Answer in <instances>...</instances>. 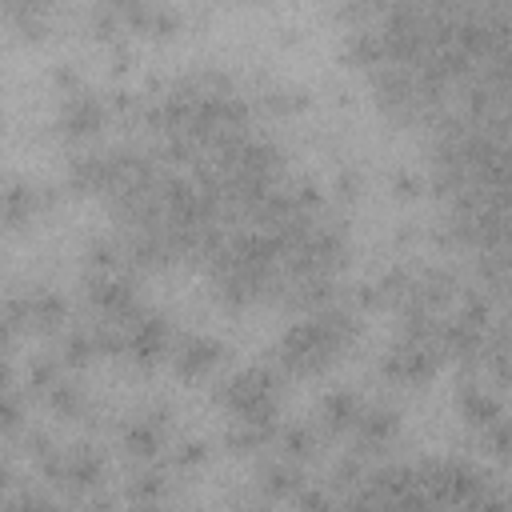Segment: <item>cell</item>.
Segmentation results:
<instances>
[{"label": "cell", "mask_w": 512, "mask_h": 512, "mask_svg": "<svg viewBox=\"0 0 512 512\" xmlns=\"http://www.w3.org/2000/svg\"><path fill=\"white\" fill-rule=\"evenodd\" d=\"M172 356H176V372H180V376L200 380V376H208V372L220 368V360H224V344L212 340V336H188L184 344H176Z\"/></svg>", "instance_id": "6da1fadb"}, {"label": "cell", "mask_w": 512, "mask_h": 512, "mask_svg": "<svg viewBox=\"0 0 512 512\" xmlns=\"http://www.w3.org/2000/svg\"><path fill=\"white\" fill-rule=\"evenodd\" d=\"M164 436H168V420L160 412H148L124 428V448L144 460V456H156L164 448Z\"/></svg>", "instance_id": "7a4b0ae2"}, {"label": "cell", "mask_w": 512, "mask_h": 512, "mask_svg": "<svg viewBox=\"0 0 512 512\" xmlns=\"http://www.w3.org/2000/svg\"><path fill=\"white\" fill-rule=\"evenodd\" d=\"M360 396H352V392H332V396H324V424L328 428H356V420H360Z\"/></svg>", "instance_id": "3957f363"}, {"label": "cell", "mask_w": 512, "mask_h": 512, "mask_svg": "<svg viewBox=\"0 0 512 512\" xmlns=\"http://www.w3.org/2000/svg\"><path fill=\"white\" fill-rule=\"evenodd\" d=\"M260 488H264L268 496H292V492H300V472H296V464H292V460L268 464L264 476H260Z\"/></svg>", "instance_id": "277c9868"}, {"label": "cell", "mask_w": 512, "mask_h": 512, "mask_svg": "<svg viewBox=\"0 0 512 512\" xmlns=\"http://www.w3.org/2000/svg\"><path fill=\"white\" fill-rule=\"evenodd\" d=\"M312 452V432L308 428H288L284 432V456L288 460H300V456H308Z\"/></svg>", "instance_id": "5b68a950"}, {"label": "cell", "mask_w": 512, "mask_h": 512, "mask_svg": "<svg viewBox=\"0 0 512 512\" xmlns=\"http://www.w3.org/2000/svg\"><path fill=\"white\" fill-rule=\"evenodd\" d=\"M20 424H24L20 400H16V396H8V392L0 388V432H16Z\"/></svg>", "instance_id": "8992f818"}, {"label": "cell", "mask_w": 512, "mask_h": 512, "mask_svg": "<svg viewBox=\"0 0 512 512\" xmlns=\"http://www.w3.org/2000/svg\"><path fill=\"white\" fill-rule=\"evenodd\" d=\"M0 512H60V508H56V504H48V500H40V496H20V500L4 504Z\"/></svg>", "instance_id": "52a82bcc"}, {"label": "cell", "mask_w": 512, "mask_h": 512, "mask_svg": "<svg viewBox=\"0 0 512 512\" xmlns=\"http://www.w3.org/2000/svg\"><path fill=\"white\" fill-rule=\"evenodd\" d=\"M8 480H12V472H8V468H4V464H0V492H4V488H8Z\"/></svg>", "instance_id": "ba28073f"}]
</instances>
